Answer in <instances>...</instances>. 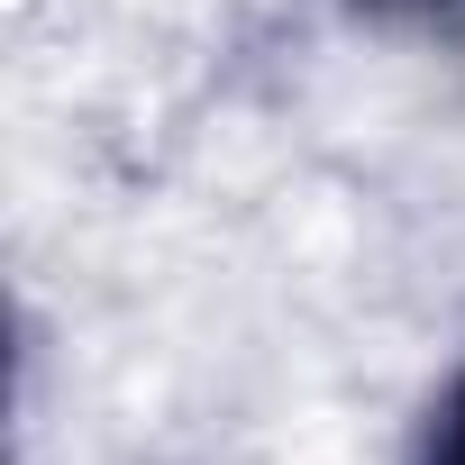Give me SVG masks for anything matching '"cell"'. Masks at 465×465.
Wrapping results in <instances>:
<instances>
[{
    "instance_id": "obj_1",
    "label": "cell",
    "mask_w": 465,
    "mask_h": 465,
    "mask_svg": "<svg viewBox=\"0 0 465 465\" xmlns=\"http://www.w3.org/2000/svg\"><path fill=\"white\" fill-rule=\"evenodd\" d=\"M411 465H465V365H456V383L438 392V411H429V429H420V456Z\"/></svg>"
}]
</instances>
